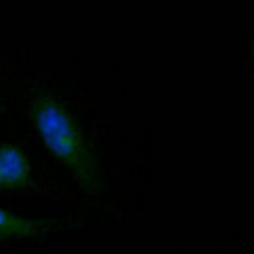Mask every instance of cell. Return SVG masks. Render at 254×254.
<instances>
[{
	"mask_svg": "<svg viewBox=\"0 0 254 254\" xmlns=\"http://www.w3.org/2000/svg\"><path fill=\"white\" fill-rule=\"evenodd\" d=\"M51 224L33 220L20 214H12L8 209L0 207V240H14V238H29L41 232L49 230Z\"/></svg>",
	"mask_w": 254,
	"mask_h": 254,
	"instance_id": "3957f363",
	"label": "cell"
},
{
	"mask_svg": "<svg viewBox=\"0 0 254 254\" xmlns=\"http://www.w3.org/2000/svg\"><path fill=\"white\" fill-rule=\"evenodd\" d=\"M31 183V163L16 144H0V191L23 189Z\"/></svg>",
	"mask_w": 254,
	"mask_h": 254,
	"instance_id": "7a4b0ae2",
	"label": "cell"
},
{
	"mask_svg": "<svg viewBox=\"0 0 254 254\" xmlns=\"http://www.w3.org/2000/svg\"><path fill=\"white\" fill-rule=\"evenodd\" d=\"M31 118L47 151L65 165L88 191H98L100 165L96 153L65 106L49 94H41L31 102Z\"/></svg>",
	"mask_w": 254,
	"mask_h": 254,
	"instance_id": "6da1fadb",
	"label": "cell"
}]
</instances>
